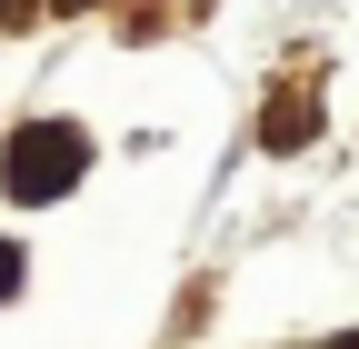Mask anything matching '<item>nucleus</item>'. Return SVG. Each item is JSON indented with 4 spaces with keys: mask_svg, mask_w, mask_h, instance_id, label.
<instances>
[{
    "mask_svg": "<svg viewBox=\"0 0 359 349\" xmlns=\"http://www.w3.org/2000/svg\"><path fill=\"white\" fill-rule=\"evenodd\" d=\"M11 289H20V249L0 240V299H11Z\"/></svg>",
    "mask_w": 359,
    "mask_h": 349,
    "instance_id": "nucleus-2",
    "label": "nucleus"
},
{
    "mask_svg": "<svg viewBox=\"0 0 359 349\" xmlns=\"http://www.w3.org/2000/svg\"><path fill=\"white\" fill-rule=\"evenodd\" d=\"M90 170V140L70 120H30L20 140H11V160H0V180H11V200H60L70 180Z\"/></svg>",
    "mask_w": 359,
    "mask_h": 349,
    "instance_id": "nucleus-1",
    "label": "nucleus"
}]
</instances>
